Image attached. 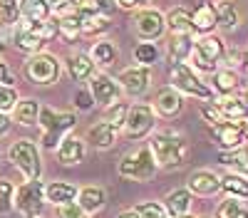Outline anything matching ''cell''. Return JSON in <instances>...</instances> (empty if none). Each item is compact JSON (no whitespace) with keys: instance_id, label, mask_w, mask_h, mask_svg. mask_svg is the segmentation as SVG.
Returning <instances> with one entry per match:
<instances>
[{"instance_id":"obj_48","label":"cell","mask_w":248,"mask_h":218,"mask_svg":"<svg viewBox=\"0 0 248 218\" xmlns=\"http://www.w3.org/2000/svg\"><path fill=\"white\" fill-rule=\"evenodd\" d=\"M8 129H10V119H8L5 112H0V136H5Z\"/></svg>"},{"instance_id":"obj_30","label":"cell","mask_w":248,"mask_h":218,"mask_svg":"<svg viewBox=\"0 0 248 218\" xmlns=\"http://www.w3.org/2000/svg\"><path fill=\"white\" fill-rule=\"evenodd\" d=\"M216 218H248V208L238 201L236 196H231V198H226V201L218 203Z\"/></svg>"},{"instance_id":"obj_45","label":"cell","mask_w":248,"mask_h":218,"mask_svg":"<svg viewBox=\"0 0 248 218\" xmlns=\"http://www.w3.org/2000/svg\"><path fill=\"white\" fill-rule=\"evenodd\" d=\"M75 99H77V107H79V109H92V104H94V102H92L94 97L87 94V92H77Z\"/></svg>"},{"instance_id":"obj_22","label":"cell","mask_w":248,"mask_h":218,"mask_svg":"<svg viewBox=\"0 0 248 218\" xmlns=\"http://www.w3.org/2000/svg\"><path fill=\"white\" fill-rule=\"evenodd\" d=\"M191 28L199 30V32H211L216 28V8L209 5V3L199 5L191 13Z\"/></svg>"},{"instance_id":"obj_39","label":"cell","mask_w":248,"mask_h":218,"mask_svg":"<svg viewBox=\"0 0 248 218\" xmlns=\"http://www.w3.org/2000/svg\"><path fill=\"white\" fill-rule=\"evenodd\" d=\"M134 57H137V62H141V65H152V62H156L159 50H156L152 43H141V45H137Z\"/></svg>"},{"instance_id":"obj_10","label":"cell","mask_w":248,"mask_h":218,"mask_svg":"<svg viewBox=\"0 0 248 218\" xmlns=\"http://www.w3.org/2000/svg\"><path fill=\"white\" fill-rule=\"evenodd\" d=\"M211 134H214V139H216V144L223 146L226 151L241 146V142H243V127L236 124V122H221V124H214V127H211Z\"/></svg>"},{"instance_id":"obj_32","label":"cell","mask_w":248,"mask_h":218,"mask_svg":"<svg viewBox=\"0 0 248 218\" xmlns=\"http://www.w3.org/2000/svg\"><path fill=\"white\" fill-rule=\"evenodd\" d=\"M92 62L94 65H105V67H109V65H114V59H117V50H114V45L112 43H97L94 47H92Z\"/></svg>"},{"instance_id":"obj_9","label":"cell","mask_w":248,"mask_h":218,"mask_svg":"<svg viewBox=\"0 0 248 218\" xmlns=\"http://www.w3.org/2000/svg\"><path fill=\"white\" fill-rule=\"evenodd\" d=\"M25 72L37 85H52L57 79V74H60V62L52 55H35L28 62Z\"/></svg>"},{"instance_id":"obj_20","label":"cell","mask_w":248,"mask_h":218,"mask_svg":"<svg viewBox=\"0 0 248 218\" xmlns=\"http://www.w3.org/2000/svg\"><path fill=\"white\" fill-rule=\"evenodd\" d=\"M87 139H90V144L94 149H109L114 144V139H117V129L112 124H107V122H99V124H94L90 129Z\"/></svg>"},{"instance_id":"obj_25","label":"cell","mask_w":248,"mask_h":218,"mask_svg":"<svg viewBox=\"0 0 248 218\" xmlns=\"http://www.w3.org/2000/svg\"><path fill=\"white\" fill-rule=\"evenodd\" d=\"M167 25L174 35H186V32H191V13L186 10V8H174L169 10L167 15Z\"/></svg>"},{"instance_id":"obj_11","label":"cell","mask_w":248,"mask_h":218,"mask_svg":"<svg viewBox=\"0 0 248 218\" xmlns=\"http://www.w3.org/2000/svg\"><path fill=\"white\" fill-rule=\"evenodd\" d=\"M92 97H94V102L109 107L119 99V85L114 79H109L107 74H97L92 79Z\"/></svg>"},{"instance_id":"obj_7","label":"cell","mask_w":248,"mask_h":218,"mask_svg":"<svg viewBox=\"0 0 248 218\" xmlns=\"http://www.w3.org/2000/svg\"><path fill=\"white\" fill-rule=\"evenodd\" d=\"M10 161L25 174L28 181H35L40 176V154L35 149L32 142H25V139H20L10 146Z\"/></svg>"},{"instance_id":"obj_42","label":"cell","mask_w":248,"mask_h":218,"mask_svg":"<svg viewBox=\"0 0 248 218\" xmlns=\"http://www.w3.org/2000/svg\"><path fill=\"white\" fill-rule=\"evenodd\" d=\"M13 184L8 181V178H3L0 181V213H5L10 206H13Z\"/></svg>"},{"instance_id":"obj_36","label":"cell","mask_w":248,"mask_h":218,"mask_svg":"<svg viewBox=\"0 0 248 218\" xmlns=\"http://www.w3.org/2000/svg\"><path fill=\"white\" fill-rule=\"evenodd\" d=\"M57 28L62 30V35H65V37L75 40V37L82 32V17H79V15H62L60 23H57Z\"/></svg>"},{"instance_id":"obj_43","label":"cell","mask_w":248,"mask_h":218,"mask_svg":"<svg viewBox=\"0 0 248 218\" xmlns=\"http://www.w3.org/2000/svg\"><path fill=\"white\" fill-rule=\"evenodd\" d=\"M57 218H85V211H82L77 203H62L57 206Z\"/></svg>"},{"instance_id":"obj_19","label":"cell","mask_w":248,"mask_h":218,"mask_svg":"<svg viewBox=\"0 0 248 218\" xmlns=\"http://www.w3.org/2000/svg\"><path fill=\"white\" fill-rule=\"evenodd\" d=\"M45 198L55 206H62V203H70L77 198V189L72 184H65V181H52L50 186H45Z\"/></svg>"},{"instance_id":"obj_54","label":"cell","mask_w":248,"mask_h":218,"mask_svg":"<svg viewBox=\"0 0 248 218\" xmlns=\"http://www.w3.org/2000/svg\"><path fill=\"white\" fill-rule=\"evenodd\" d=\"M52 3H55V0H52Z\"/></svg>"},{"instance_id":"obj_41","label":"cell","mask_w":248,"mask_h":218,"mask_svg":"<svg viewBox=\"0 0 248 218\" xmlns=\"http://www.w3.org/2000/svg\"><path fill=\"white\" fill-rule=\"evenodd\" d=\"M15 104H17L15 89L8 85H0V112H10V109H15Z\"/></svg>"},{"instance_id":"obj_15","label":"cell","mask_w":248,"mask_h":218,"mask_svg":"<svg viewBox=\"0 0 248 218\" xmlns=\"http://www.w3.org/2000/svg\"><path fill=\"white\" fill-rule=\"evenodd\" d=\"M82 156H85V144H82V139L67 136V139H62V142H60V146H57V159H60V164L75 166V164L82 161Z\"/></svg>"},{"instance_id":"obj_6","label":"cell","mask_w":248,"mask_h":218,"mask_svg":"<svg viewBox=\"0 0 248 218\" xmlns=\"http://www.w3.org/2000/svg\"><path fill=\"white\" fill-rule=\"evenodd\" d=\"M191 55H194V62H196L199 70L214 72V70H216V62L226 55V47H223V43H221L218 37H214V35H203L201 40H196V43H194Z\"/></svg>"},{"instance_id":"obj_13","label":"cell","mask_w":248,"mask_h":218,"mask_svg":"<svg viewBox=\"0 0 248 218\" xmlns=\"http://www.w3.org/2000/svg\"><path fill=\"white\" fill-rule=\"evenodd\" d=\"M221 189V178L214 174V171H194L189 176V191L191 193H199V196H214L216 191Z\"/></svg>"},{"instance_id":"obj_3","label":"cell","mask_w":248,"mask_h":218,"mask_svg":"<svg viewBox=\"0 0 248 218\" xmlns=\"http://www.w3.org/2000/svg\"><path fill=\"white\" fill-rule=\"evenodd\" d=\"M119 174L132 181H149L156 174V159L152 149H137L134 154H127L119 161Z\"/></svg>"},{"instance_id":"obj_27","label":"cell","mask_w":248,"mask_h":218,"mask_svg":"<svg viewBox=\"0 0 248 218\" xmlns=\"http://www.w3.org/2000/svg\"><path fill=\"white\" fill-rule=\"evenodd\" d=\"M37 114H40V107L35 99H17V104H15V122L20 124H35L37 122Z\"/></svg>"},{"instance_id":"obj_46","label":"cell","mask_w":248,"mask_h":218,"mask_svg":"<svg viewBox=\"0 0 248 218\" xmlns=\"http://www.w3.org/2000/svg\"><path fill=\"white\" fill-rule=\"evenodd\" d=\"M114 3H117V0H94L97 10H102V13H112L114 10Z\"/></svg>"},{"instance_id":"obj_40","label":"cell","mask_w":248,"mask_h":218,"mask_svg":"<svg viewBox=\"0 0 248 218\" xmlns=\"http://www.w3.org/2000/svg\"><path fill=\"white\" fill-rule=\"evenodd\" d=\"M20 15L17 0H0V23H15Z\"/></svg>"},{"instance_id":"obj_31","label":"cell","mask_w":248,"mask_h":218,"mask_svg":"<svg viewBox=\"0 0 248 218\" xmlns=\"http://www.w3.org/2000/svg\"><path fill=\"white\" fill-rule=\"evenodd\" d=\"M236 87H238V77L233 70H221L214 74V89L218 94H231Z\"/></svg>"},{"instance_id":"obj_14","label":"cell","mask_w":248,"mask_h":218,"mask_svg":"<svg viewBox=\"0 0 248 218\" xmlns=\"http://www.w3.org/2000/svg\"><path fill=\"white\" fill-rule=\"evenodd\" d=\"M119 82H122V87L127 89L129 94H141V92L149 89V72H147V67L124 70L119 74Z\"/></svg>"},{"instance_id":"obj_12","label":"cell","mask_w":248,"mask_h":218,"mask_svg":"<svg viewBox=\"0 0 248 218\" xmlns=\"http://www.w3.org/2000/svg\"><path fill=\"white\" fill-rule=\"evenodd\" d=\"M137 32L144 40H154L164 32V15L159 10H141L137 17Z\"/></svg>"},{"instance_id":"obj_5","label":"cell","mask_w":248,"mask_h":218,"mask_svg":"<svg viewBox=\"0 0 248 218\" xmlns=\"http://www.w3.org/2000/svg\"><path fill=\"white\" fill-rule=\"evenodd\" d=\"M13 201H15V208L25 218L40 216V211H43V201H45V184H40L37 178L35 181H28L25 186L17 189Z\"/></svg>"},{"instance_id":"obj_2","label":"cell","mask_w":248,"mask_h":218,"mask_svg":"<svg viewBox=\"0 0 248 218\" xmlns=\"http://www.w3.org/2000/svg\"><path fill=\"white\" fill-rule=\"evenodd\" d=\"M37 122H40V127H43V131H45V136H43L45 149H55V146H60L65 131L77 124V116L70 114V112H55V109L45 107V109H40Z\"/></svg>"},{"instance_id":"obj_26","label":"cell","mask_w":248,"mask_h":218,"mask_svg":"<svg viewBox=\"0 0 248 218\" xmlns=\"http://www.w3.org/2000/svg\"><path fill=\"white\" fill-rule=\"evenodd\" d=\"M221 189L236 198H248V178L243 174H226L221 178Z\"/></svg>"},{"instance_id":"obj_35","label":"cell","mask_w":248,"mask_h":218,"mask_svg":"<svg viewBox=\"0 0 248 218\" xmlns=\"http://www.w3.org/2000/svg\"><path fill=\"white\" fill-rule=\"evenodd\" d=\"M15 45H17L20 50H28V52H37L40 47H43V40H40L37 35H32L30 30L20 28V30L15 32Z\"/></svg>"},{"instance_id":"obj_33","label":"cell","mask_w":248,"mask_h":218,"mask_svg":"<svg viewBox=\"0 0 248 218\" xmlns=\"http://www.w3.org/2000/svg\"><path fill=\"white\" fill-rule=\"evenodd\" d=\"M127 112H129L127 102H114V104H109L105 109V122L112 124L114 129H122L124 122H127Z\"/></svg>"},{"instance_id":"obj_44","label":"cell","mask_w":248,"mask_h":218,"mask_svg":"<svg viewBox=\"0 0 248 218\" xmlns=\"http://www.w3.org/2000/svg\"><path fill=\"white\" fill-rule=\"evenodd\" d=\"M201 114H203V119H206V122H209L211 127H214V124L226 122V119L221 116V112L216 109V104H214V102H211V104H203V107H201Z\"/></svg>"},{"instance_id":"obj_50","label":"cell","mask_w":248,"mask_h":218,"mask_svg":"<svg viewBox=\"0 0 248 218\" xmlns=\"http://www.w3.org/2000/svg\"><path fill=\"white\" fill-rule=\"evenodd\" d=\"M117 218H139V216H137L134 211H124V213H119Z\"/></svg>"},{"instance_id":"obj_53","label":"cell","mask_w":248,"mask_h":218,"mask_svg":"<svg viewBox=\"0 0 248 218\" xmlns=\"http://www.w3.org/2000/svg\"><path fill=\"white\" fill-rule=\"evenodd\" d=\"M0 52H3V43H0Z\"/></svg>"},{"instance_id":"obj_37","label":"cell","mask_w":248,"mask_h":218,"mask_svg":"<svg viewBox=\"0 0 248 218\" xmlns=\"http://www.w3.org/2000/svg\"><path fill=\"white\" fill-rule=\"evenodd\" d=\"M134 213L139 218H167V208L161 203H154V201H147V203H137L134 206Z\"/></svg>"},{"instance_id":"obj_23","label":"cell","mask_w":248,"mask_h":218,"mask_svg":"<svg viewBox=\"0 0 248 218\" xmlns=\"http://www.w3.org/2000/svg\"><path fill=\"white\" fill-rule=\"evenodd\" d=\"M238 10H236V3L233 0H221L216 5V25H221L223 30H236L238 28Z\"/></svg>"},{"instance_id":"obj_18","label":"cell","mask_w":248,"mask_h":218,"mask_svg":"<svg viewBox=\"0 0 248 218\" xmlns=\"http://www.w3.org/2000/svg\"><path fill=\"white\" fill-rule=\"evenodd\" d=\"M77 201H79L77 206L85 213H94V211H99L102 206H105L107 196H105V191L97 189V186H87V189L77 191Z\"/></svg>"},{"instance_id":"obj_49","label":"cell","mask_w":248,"mask_h":218,"mask_svg":"<svg viewBox=\"0 0 248 218\" xmlns=\"http://www.w3.org/2000/svg\"><path fill=\"white\" fill-rule=\"evenodd\" d=\"M119 3V8H124V10H132V8H137L141 0H117Z\"/></svg>"},{"instance_id":"obj_28","label":"cell","mask_w":248,"mask_h":218,"mask_svg":"<svg viewBox=\"0 0 248 218\" xmlns=\"http://www.w3.org/2000/svg\"><path fill=\"white\" fill-rule=\"evenodd\" d=\"M92 70H94V62L87 55H75L70 59V74L75 82H85L87 77H92Z\"/></svg>"},{"instance_id":"obj_16","label":"cell","mask_w":248,"mask_h":218,"mask_svg":"<svg viewBox=\"0 0 248 218\" xmlns=\"http://www.w3.org/2000/svg\"><path fill=\"white\" fill-rule=\"evenodd\" d=\"M216 109L221 112V116L226 122H241V119L248 116V104L243 99H236V97H229V94L216 99Z\"/></svg>"},{"instance_id":"obj_24","label":"cell","mask_w":248,"mask_h":218,"mask_svg":"<svg viewBox=\"0 0 248 218\" xmlns=\"http://www.w3.org/2000/svg\"><path fill=\"white\" fill-rule=\"evenodd\" d=\"M218 161H221L223 166L233 169L236 174H248V149H243V146L229 149V151H223V154L218 156Z\"/></svg>"},{"instance_id":"obj_38","label":"cell","mask_w":248,"mask_h":218,"mask_svg":"<svg viewBox=\"0 0 248 218\" xmlns=\"http://www.w3.org/2000/svg\"><path fill=\"white\" fill-rule=\"evenodd\" d=\"M107 28V17L105 15H87V17H82V32H87V35H94V32H102Z\"/></svg>"},{"instance_id":"obj_21","label":"cell","mask_w":248,"mask_h":218,"mask_svg":"<svg viewBox=\"0 0 248 218\" xmlns=\"http://www.w3.org/2000/svg\"><path fill=\"white\" fill-rule=\"evenodd\" d=\"M191 208V191L189 189H176L167 196V213L179 218V216H186Z\"/></svg>"},{"instance_id":"obj_52","label":"cell","mask_w":248,"mask_h":218,"mask_svg":"<svg viewBox=\"0 0 248 218\" xmlns=\"http://www.w3.org/2000/svg\"><path fill=\"white\" fill-rule=\"evenodd\" d=\"M179 218H194V216H189V213H186V216H179Z\"/></svg>"},{"instance_id":"obj_29","label":"cell","mask_w":248,"mask_h":218,"mask_svg":"<svg viewBox=\"0 0 248 218\" xmlns=\"http://www.w3.org/2000/svg\"><path fill=\"white\" fill-rule=\"evenodd\" d=\"M191 50H194V40L189 37V32L186 35H174L171 45H169V55H171L174 62H184V59L191 55Z\"/></svg>"},{"instance_id":"obj_47","label":"cell","mask_w":248,"mask_h":218,"mask_svg":"<svg viewBox=\"0 0 248 218\" xmlns=\"http://www.w3.org/2000/svg\"><path fill=\"white\" fill-rule=\"evenodd\" d=\"M3 82L10 85V82H13V74L8 72V65H5V62H0V85H3Z\"/></svg>"},{"instance_id":"obj_8","label":"cell","mask_w":248,"mask_h":218,"mask_svg":"<svg viewBox=\"0 0 248 218\" xmlns=\"http://www.w3.org/2000/svg\"><path fill=\"white\" fill-rule=\"evenodd\" d=\"M154 127V109L147 104H137L127 112V122H124V131L129 139H141L147 136V131H152Z\"/></svg>"},{"instance_id":"obj_4","label":"cell","mask_w":248,"mask_h":218,"mask_svg":"<svg viewBox=\"0 0 248 218\" xmlns=\"http://www.w3.org/2000/svg\"><path fill=\"white\" fill-rule=\"evenodd\" d=\"M171 87L176 92L191 94V97H199V99H214V89L206 87L201 79L194 74V70L186 67L184 62H176L171 67Z\"/></svg>"},{"instance_id":"obj_1","label":"cell","mask_w":248,"mask_h":218,"mask_svg":"<svg viewBox=\"0 0 248 218\" xmlns=\"http://www.w3.org/2000/svg\"><path fill=\"white\" fill-rule=\"evenodd\" d=\"M152 154L156 159V166L164 169H176L186 161L189 156V146H186L184 136L174 134V131H161L152 139Z\"/></svg>"},{"instance_id":"obj_51","label":"cell","mask_w":248,"mask_h":218,"mask_svg":"<svg viewBox=\"0 0 248 218\" xmlns=\"http://www.w3.org/2000/svg\"><path fill=\"white\" fill-rule=\"evenodd\" d=\"M243 136H246V139H248V127H246V129H243Z\"/></svg>"},{"instance_id":"obj_17","label":"cell","mask_w":248,"mask_h":218,"mask_svg":"<svg viewBox=\"0 0 248 218\" xmlns=\"http://www.w3.org/2000/svg\"><path fill=\"white\" fill-rule=\"evenodd\" d=\"M156 112L164 114V116H176L181 112V94L174 89V87H164L159 94H156V102H154Z\"/></svg>"},{"instance_id":"obj_34","label":"cell","mask_w":248,"mask_h":218,"mask_svg":"<svg viewBox=\"0 0 248 218\" xmlns=\"http://www.w3.org/2000/svg\"><path fill=\"white\" fill-rule=\"evenodd\" d=\"M25 30H30L32 35H37L40 40H50L57 32V25L50 23V20H25Z\"/></svg>"}]
</instances>
